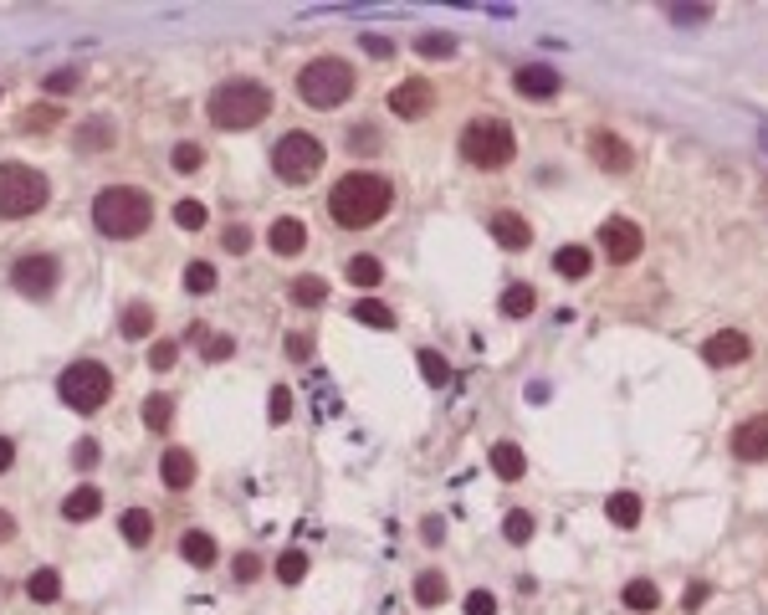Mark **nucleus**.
Instances as JSON below:
<instances>
[{
	"instance_id": "f257e3e1",
	"label": "nucleus",
	"mask_w": 768,
	"mask_h": 615,
	"mask_svg": "<svg viewBox=\"0 0 768 615\" xmlns=\"http://www.w3.org/2000/svg\"><path fill=\"white\" fill-rule=\"evenodd\" d=\"M390 200H395L390 180H379V175H369V170L343 175V180L328 190V210H333V221L349 226V231H364V226L384 221Z\"/></svg>"
},
{
	"instance_id": "f03ea898",
	"label": "nucleus",
	"mask_w": 768,
	"mask_h": 615,
	"mask_svg": "<svg viewBox=\"0 0 768 615\" xmlns=\"http://www.w3.org/2000/svg\"><path fill=\"white\" fill-rule=\"evenodd\" d=\"M267 113H272V92L261 88V82H251V78H231V82H221V88L210 92V123L226 129V133L257 129Z\"/></svg>"
},
{
	"instance_id": "7ed1b4c3",
	"label": "nucleus",
	"mask_w": 768,
	"mask_h": 615,
	"mask_svg": "<svg viewBox=\"0 0 768 615\" xmlns=\"http://www.w3.org/2000/svg\"><path fill=\"white\" fill-rule=\"evenodd\" d=\"M92 221H98V231L103 236H139L143 226L154 221V206H149V196L143 190H133V185H108L103 196L92 200Z\"/></svg>"
},
{
	"instance_id": "20e7f679",
	"label": "nucleus",
	"mask_w": 768,
	"mask_h": 615,
	"mask_svg": "<svg viewBox=\"0 0 768 615\" xmlns=\"http://www.w3.org/2000/svg\"><path fill=\"white\" fill-rule=\"evenodd\" d=\"M512 154H518V139H512L508 118H471L461 129V159L471 170H502L512 164Z\"/></svg>"
},
{
	"instance_id": "39448f33",
	"label": "nucleus",
	"mask_w": 768,
	"mask_h": 615,
	"mask_svg": "<svg viewBox=\"0 0 768 615\" xmlns=\"http://www.w3.org/2000/svg\"><path fill=\"white\" fill-rule=\"evenodd\" d=\"M298 92L308 108H339L349 103L353 92V67L339 62V57H313V62L298 72Z\"/></svg>"
},
{
	"instance_id": "423d86ee",
	"label": "nucleus",
	"mask_w": 768,
	"mask_h": 615,
	"mask_svg": "<svg viewBox=\"0 0 768 615\" xmlns=\"http://www.w3.org/2000/svg\"><path fill=\"white\" fill-rule=\"evenodd\" d=\"M47 206V175L31 164H0V221H21Z\"/></svg>"
},
{
	"instance_id": "0eeeda50",
	"label": "nucleus",
	"mask_w": 768,
	"mask_h": 615,
	"mask_svg": "<svg viewBox=\"0 0 768 615\" xmlns=\"http://www.w3.org/2000/svg\"><path fill=\"white\" fill-rule=\"evenodd\" d=\"M57 395H62L72 410H98L113 395V375H108L98 359H78V365L62 369V380H57Z\"/></svg>"
},
{
	"instance_id": "6e6552de",
	"label": "nucleus",
	"mask_w": 768,
	"mask_h": 615,
	"mask_svg": "<svg viewBox=\"0 0 768 615\" xmlns=\"http://www.w3.org/2000/svg\"><path fill=\"white\" fill-rule=\"evenodd\" d=\"M272 164L287 185H308L323 164V144H318L313 133H287L282 144L272 149Z\"/></svg>"
},
{
	"instance_id": "1a4fd4ad",
	"label": "nucleus",
	"mask_w": 768,
	"mask_h": 615,
	"mask_svg": "<svg viewBox=\"0 0 768 615\" xmlns=\"http://www.w3.org/2000/svg\"><path fill=\"white\" fill-rule=\"evenodd\" d=\"M11 288L21 292V298H47V292L57 288V262L52 257H41V251L21 257V262L11 267Z\"/></svg>"
},
{
	"instance_id": "9d476101",
	"label": "nucleus",
	"mask_w": 768,
	"mask_h": 615,
	"mask_svg": "<svg viewBox=\"0 0 768 615\" xmlns=\"http://www.w3.org/2000/svg\"><path fill=\"white\" fill-rule=\"evenodd\" d=\"M599 247H605V257H610V262H636L640 247H646V236H640L636 221H626V216H610V221L599 226Z\"/></svg>"
},
{
	"instance_id": "9b49d317",
	"label": "nucleus",
	"mask_w": 768,
	"mask_h": 615,
	"mask_svg": "<svg viewBox=\"0 0 768 615\" xmlns=\"http://www.w3.org/2000/svg\"><path fill=\"white\" fill-rule=\"evenodd\" d=\"M589 154H594L599 170H610V175H626L630 164H636L630 144H626V139H615L610 129H594V133H589Z\"/></svg>"
},
{
	"instance_id": "f8f14e48",
	"label": "nucleus",
	"mask_w": 768,
	"mask_h": 615,
	"mask_svg": "<svg viewBox=\"0 0 768 615\" xmlns=\"http://www.w3.org/2000/svg\"><path fill=\"white\" fill-rule=\"evenodd\" d=\"M748 349H753V344H748V334H738V328H717L712 339L702 344V359L707 365H742V359H748Z\"/></svg>"
},
{
	"instance_id": "ddd939ff",
	"label": "nucleus",
	"mask_w": 768,
	"mask_h": 615,
	"mask_svg": "<svg viewBox=\"0 0 768 615\" xmlns=\"http://www.w3.org/2000/svg\"><path fill=\"white\" fill-rule=\"evenodd\" d=\"M732 457H742V461L768 457V416H753V420H742V426H732Z\"/></svg>"
},
{
	"instance_id": "4468645a",
	"label": "nucleus",
	"mask_w": 768,
	"mask_h": 615,
	"mask_svg": "<svg viewBox=\"0 0 768 615\" xmlns=\"http://www.w3.org/2000/svg\"><path fill=\"white\" fill-rule=\"evenodd\" d=\"M430 103H436V92H430V82H420V78L400 82V88L390 92V113H400V118H420V113H430Z\"/></svg>"
},
{
	"instance_id": "2eb2a0df",
	"label": "nucleus",
	"mask_w": 768,
	"mask_h": 615,
	"mask_svg": "<svg viewBox=\"0 0 768 615\" xmlns=\"http://www.w3.org/2000/svg\"><path fill=\"white\" fill-rule=\"evenodd\" d=\"M492 236H497V247H508V251L533 247V226L522 221L518 210H497V216H492Z\"/></svg>"
},
{
	"instance_id": "dca6fc26",
	"label": "nucleus",
	"mask_w": 768,
	"mask_h": 615,
	"mask_svg": "<svg viewBox=\"0 0 768 615\" xmlns=\"http://www.w3.org/2000/svg\"><path fill=\"white\" fill-rule=\"evenodd\" d=\"M518 92L522 98H559V88H563V78L553 72V67H518Z\"/></svg>"
},
{
	"instance_id": "f3484780",
	"label": "nucleus",
	"mask_w": 768,
	"mask_h": 615,
	"mask_svg": "<svg viewBox=\"0 0 768 615\" xmlns=\"http://www.w3.org/2000/svg\"><path fill=\"white\" fill-rule=\"evenodd\" d=\"M302 247H308V226H302L298 216L272 221V251H277V257H298Z\"/></svg>"
},
{
	"instance_id": "a211bd4d",
	"label": "nucleus",
	"mask_w": 768,
	"mask_h": 615,
	"mask_svg": "<svg viewBox=\"0 0 768 615\" xmlns=\"http://www.w3.org/2000/svg\"><path fill=\"white\" fill-rule=\"evenodd\" d=\"M98 508H103V493H98L92 482H82L78 493H67L62 518H72V524H88V518H98Z\"/></svg>"
},
{
	"instance_id": "6ab92c4d",
	"label": "nucleus",
	"mask_w": 768,
	"mask_h": 615,
	"mask_svg": "<svg viewBox=\"0 0 768 615\" xmlns=\"http://www.w3.org/2000/svg\"><path fill=\"white\" fill-rule=\"evenodd\" d=\"M492 472L502 477V482H518L522 472H528L522 446H518V441H497V446H492Z\"/></svg>"
},
{
	"instance_id": "aec40b11",
	"label": "nucleus",
	"mask_w": 768,
	"mask_h": 615,
	"mask_svg": "<svg viewBox=\"0 0 768 615\" xmlns=\"http://www.w3.org/2000/svg\"><path fill=\"white\" fill-rule=\"evenodd\" d=\"M159 477H164V487H190L195 482V457L190 451H164V461H159Z\"/></svg>"
},
{
	"instance_id": "412c9836",
	"label": "nucleus",
	"mask_w": 768,
	"mask_h": 615,
	"mask_svg": "<svg viewBox=\"0 0 768 615\" xmlns=\"http://www.w3.org/2000/svg\"><path fill=\"white\" fill-rule=\"evenodd\" d=\"M180 554L190 564H200V569H205V564H216V538L205 534V528H190V534L180 538Z\"/></svg>"
},
{
	"instance_id": "4be33fe9",
	"label": "nucleus",
	"mask_w": 768,
	"mask_h": 615,
	"mask_svg": "<svg viewBox=\"0 0 768 615\" xmlns=\"http://www.w3.org/2000/svg\"><path fill=\"white\" fill-rule=\"evenodd\" d=\"M118 328H123V339H149V328H154V308H149V302H129L123 318H118Z\"/></svg>"
},
{
	"instance_id": "5701e85b",
	"label": "nucleus",
	"mask_w": 768,
	"mask_h": 615,
	"mask_svg": "<svg viewBox=\"0 0 768 615\" xmlns=\"http://www.w3.org/2000/svg\"><path fill=\"white\" fill-rule=\"evenodd\" d=\"M287 298L298 302V308H318V302L328 298V282L323 277H292V282H287Z\"/></svg>"
},
{
	"instance_id": "b1692460",
	"label": "nucleus",
	"mask_w": 768,
	"mask_h": 615,
	"mask_svg": "<svg viewBox=\"0 0 768 615\" xmlns=\"http://www.w3.org/2000/svg\"><path fill=\"white\" fill-rule=\"evenodd\" d=\"M589 267H594L589 247H559V251H553V272H559V277H584Z\"/></svg>"
},
{
	"instance_id": "393cba45",
	"label": "nucleus",
	"mask_w": 768,
	"mask_h": 615,
	"mask_svg": "<svg viewBox=\"0 0 768 615\" xmlns=\"http://www.w3.org/2000/svg\"><path fill=\"white\" fill-rule=\"evenodd\" d=\"M533 308H538V292L528 288V282H512V288L502 292V313L508 318H528Z\"/></svg>"
},
{
	"instance_id": "a878e982",
	"label": "nucleus",
	"mask_w": 768,
	"mask_h": 615,
	"mask_svg": "<svg viewBox=\"0 0 768 615\" xmlns=\"http://www.w3.org/2000/svg\"><path fill=\"white\" fill-rule=\"evenodd\" d=\"M353 318H359L364 328H379V334H384V328H395V313H390L379 298H359V302H353Z\"/></svg>"
},
{
	"instance_id": "bb28decb",
	"label": "nucleus",
	"mask_w": 768,
	"mask_h": 615,
	"mask_svg": "<svg viewBox=\"0 0 768 615\" xmlns=\"http://www.w3.org/2000/svg\"><path fill=\"white\" fill-rule=\"evenodd\" d=\"M605 513H610V524L636 528L640 524V498H636V493H615V498L605 503Z\"/></svg>"
},
{
	"instance_id": "cd10ccee",
	"label": "nucleus",
	"mask_w": 768,
	"mask_h": 615,
	"mask_svg": "<svg viewBox=\"0 0 768 615\" xmlns=\"http://www.w3.org/2000/svg\"><path fill=\"white\" fill-rule=\"evenodd\" d=\"M118 528H123V538H129L133 549H143V544H149V534H154V518H149L143 508H129Z\"/></svg>"
},
{
	"instance_id": "c85d7f7f",
	"label": "nucleus",
	"mask_w": 768,
	"mask_h": 615,
	"mask_svg": "<svg viewBox=\"0 0 768 615\" xmlns=\"http://www.w3.org/2000/svg\"><path fill=\"white\" fill-rule=\"evenodd\" d=\"M620 600H626L630 610H656V605H661V589H656L651 579H630V585H626V595H620Z\"/></svg>"
},
{
	"instance_id": "c756f323",
	"label": "nucleus",
	"mask_w": 768,
	"mask_h": 615,
	"mask_svg": "<svg viewBox=\"0 0 768 615\" xmlns=\"http://www.w3.org/2000/svg\"><path fill=\"white\" fill-rule=\"evenodd\" d=\"M170 420H174L170 395H149V400H143V426H149V431H164Z\"/></svg>"
},
{
	"instance_id": "7c9ffc66",
	"label": "nucleus",
	"mask_w": 768,
	"mask_h": 615,
	"mask_svg": "<svg viewBox=\"0 0 768 615\" xmlns=\"http://www.w3.org/2000/svg\"><path fill=\"white\" fill-rule=\"evenodd\" d=\"M416 52L430 57V62H441V57H456V37H446V31H426V37L416 41Z\"/></svg>"
},
{
	"instance_id": "2f4dec72",
	"label": "nucleus",
	"mask_w": 768,
	"mask_h": 615,
	"mask_svg": "<svg viewBox=\"0 0 768 615\" xmlns=\"http://www.w3.org/2000/svg\"><path fill=\"white\" fill-rule=\"evenodd\" d=\"M108 144H113V123H108V118H92V123H82L78 149H108Z\"/></svg>"
},
{
	"instance_id": "473e14b6",
	"label": "nucleus",
	"mask_w": 768,
	"mask_h": 615,
	"mask_svg": "<svg viewBox=\"0 0 768 615\" xmlns=\"http://www.w3.org/2000/svg\"><path fill=\"white\" fill-rule=\"evenodd\" d=\"M26 595H31V600H57V595H62V579H57V569H37V575L26 579Z\"/></svg>"
},
{
	"instance_id": "72a5a7b5",
	"label": "nucleus",
	"mask_w": 768,
	"mask_h": 615,
	"mask_svg": "<svg viewBox=\"0 0 768 615\" xmlns=\"http://www.w3.org/2000/svg\"><path fill=\"white\" fill-rule=\"evenodd\" d=\"M379 277H384V267H379L374 257H353V262H349V282H353V288H379Z\"/></svg>"
},
{
	"instance_id": "f704fd0d",
	"label": "nucleus",
	"mask_w": 768,
	"mask_h": 615,
	"mask_svg": "<svg viewBox=\"0 0 768 615\" xmlns=\"http://www.w3.org/2000/svg\"><path fill=\"white\" fill-rule=\"evenodd\" d=\"M416 600H420V605H441V600H446V575L426 569V575L416 579Z\"/></svg>"
},
{
	"instance_id": "c9c22d12",
	"label": "nucleus",
	"mask_w": 768,
	"mask_h": 615,
	"mask_svg": "<svg viewBox=\"0 0 768 615\" xmlns=\"http://www.w3.org/2000/svg\"><path fill=\"white\" fill-rule=\"evenodd\" d=\"M302 575H308V554H302V549H287L282 559H277V579H282V585H298Z\"/></svg>"
},
{
	"instance_id": "e433bc0d",
	"label": "nucleus",
	"mask_w": 768,
	"mask_h": 615,
	"mask_svg": "<svg viewBox=\"0 0 768 615\" xmlns=\"http://www.w3.org/2000/svg\"><path fill=\"white\" fill-rule=\"evenodd\" d=\"M502 534H508V544H528V538L538 534V524H533V513H508V524H502Z\"/></svg>"
},
{
	"instance_id": "4c0bfd02",
	"label": "nucleus",
	"mask_w": 768,
	"mask_h": 615,
	"mask_svg": "<svg viewBox=\"0 0 768 615\" xmlns=\"http://www.w3.org/2000/svg\"><path fill=\"white\" fill-rule=\"evenodd\" d=\"M420 375H426L430 385H451V365H446L436 349H420Z\"/></svg>"
},
{
	"instance_id": "58836bf2",
	"label": "nucleus",
	"mask_w": 768,
	"mask_h": 615,
	"mask_svg": "<svg viewBox=\"0 0 768 615\" xmlns=\"http://www.w3.org/2000/svg\"><path fill=\"white\" fill-rule=\"evenodd\" d=\"M216 288V267L210 262H190L184 267V292H210Z\"/></svg>"
},
{
	"instance_id": "ea45409f",
	"label": "nucleus",
	"mask_w": 768,
	"mask_h": 615,
	"mask_svg": "<svg viewBox=\"0 0 768 615\" xmlns=\"http://www.w3.org/2000/svg\"><path fill=\"white\" fill-rule=\"evenodd\" d=\"M174 221L184 226V231H200V226H205V200H180V206H174Z\"/></svg>"
},
{
	"instance_id": "a19ab883",
	"label": "nucleus",
	"mask_w": 768,
	"mask_h": 615,
	"mask_svg": "<svg viewBox=\"0 0 768 615\" xmlns=\"http://www.w3.org/2000/svg\"><path fill=\"white\" fill-rule=\"evenodd\" d=\"M221 247L236 251V257H241V251H251V226L231 221V226H226V236H221Z\"/></svg>"
},
{
	"instance_id": "79ce46f5",
	"label": "nucleus",
	"mask_w": 768,
	"mask_h": 615,
	"mask_svg": "<svg viewBox=\"0 0 768 615\" xmlns=\"http://www.w3.org/2000/svg\"><path fill=\"white\" fill-rule=\"evenodd\" d=\"M287 416H292V395H287L282 385H277V390H272V400H267V420H272V426H287Z\"/></svg>"
},
{
	"instance_id": "37998d69",
	"label": "nucleus",
	"mask_w": 768,
	"mask_h": 615,
	"mask_svg": "<svg viewBox=\"0 0 768 615\" xmlns=\"http://www.w3.org/2000/svg\"><path fill=\"white\" fill-rule=\"evenodd\" d=\"M200 164H205V154H200V144H180V149H174V170H180V175H195Z\"/></svg>"
},
{
	"instance_id": "c03bdc74",
	"label": "nucleus",
	"mask_w": 768,
	"mask_h": 615,
	"mask_svg": "<svg viewBox=\"0 0 768 615\" xmlns=\"http://www.w3.org/2000/svg\"><path fill=\"white\" fill-rule=\"evenodd\" d=\"M467 615H497V600H492V589H471L467 605H461Z\"/></svg>"
},
{
	"instance_id": "a18cd8bd",
	"label": "nucleus",
	"mask_w": 768,
	"mask_h": 615,
	"mask_svg": "<svg viewBox=\"0 0 768 615\" xmlns=\"http://www.w3.org/2000/svg\"><path fill=\"white\" fill-rule=\"evenodd\" d=\"M707 16H712L707 5H671V21H677V27H702Z\"/></svg>"
},
{
	"instance_id": "49530a36",
	"label": "nucleus",
	"mask_w": 768,
	"mask_h": 615,
	"mask_svg": "<svg viewBox=\"0 0 768 615\" xmlns=\"http://www.w3.org/2000/svg\"><path fill=\"white\" fill-rule=\"evenodd\" d=\"M174 354H180V344L159 339L154 349H149V369H170V365H174Z\"/></svg>"
},
{
	"instance_id": "de8ad7c7",
	"label": "nucleus",
	"mask_w": 768,
	"mask_h": 615,
	"mask_svg": "<svg viewBox=\"0 0 768 615\" xmlns=\"http://www.w3.org/2000/svg\"><path fill=\"white\" fill-rule=\"evenodd\" d=\"M72 461H78L82 472H92L98 461H103V451H98V441H78V446H72Z\"/></svg>"
},
{
	"instance_id": "09e8293b",
	"label": "nucleus",
	"mask_w": 768,
	"mask_h": 615,
	"mask_svg": "<svg viewBox=\"0 0 768 615\" xmlns=\"http://www.w3.org/2000/svg\"><path fill=\"white\" fill-rule=\"evenodd\" d=\"M231 569H236V579H241V585H251V579L261 575V559H257V554H236Z\"/></svg>"
},
{
	"instance_id": "8fccbe9b",
	"label": "nucleus",
	"mask_w": 768,
	"mask_h": 615,
	"mask_svg": "<svg viewBox=\"0 0 768 615\" xmlns=\"http://www.w3.org/2000/svg\"><path fill=\"white\" fill-rule=\"evenodd\" d=\"M72 88H78V72H72V67H62V72L47 78V92H52V98H62V92H72Z\"/></svg>"
},
{
	"instance_id": "3c124183",
	"label": "nucleus",
	"mask_w": 768,
	"mask_h": 615,
	"mask_svg": "<svg viewBox=\"0 0 768 615\" xmlns=\"http://www.w3.org/2000/svg\"><path fill=\"white\" fill-rule=\"evenodd\" d=\"M287 359H313V334H292V339H287Z\"/></svg>"
},
{
	"instance_id": "603ef678",
	"label": "nucleus",
	"mask_w": 768,
	"mask_h": 615,
	"mask_svg": "<svg viewBox=\"0 0 768 615\" xmlns=\"http://www.w3.org/2000/svg\"><path fill=\"white\" fill-rule=\"evenodd\" d=\"M57 123V108H31L26 113V129H37V133H47Z\"/></svg>"
},
{
	"instance_id": "864d4df0",
	"label": "nucleus",
	"mask_w": 768,
	"mask_h": 615,
	"mask_svg": "<svg viewBox=\"0 0 768 615\" xmlns=\"http://www.w3.org/2000/svg\"><path fill=\"white\" fill-rule=\"evenodd\" d=\"M420 538H426L430 549H441V544H446V524H441V518H426V524H420Z\"/></svg>"
},
{
	"instance_id": "5fc2aeb1",
	"label": "nucleus",
	"mask_w": 768,
	"mask_h": 615,
	"mask_svg": "<svg viewBox=\"0 0 768 615\" xmlns=\"http://www.w3.org/2000/svg\"><path fill=\"white\" fill-rule=\"evenodd\" d=\"M231 349H236L231 339H210L205 344V359H231Z\"/></svg>"
},
{
	"instance_id": "6e6d98bb",
	"label": "nucleus",
	"mask_w": 768,
	"mask_h": 615,
	"mask_svg": "<svg viewBox=\"0 0 768 615\" xmlns=\"http://www.w3.org/2000/svg\"><path fill=\"white\" fill-rule=\"evenodd\" d=\"M364 52H374V57H390L395 47H390V37H364Z\"/></svg>"
},
{
	"instance_id": "4d7b16f0",
	"label": "nucleus",
	"mask_w": 768,
	"mask_h": 615,
	"mask_svg": "<svg viewBox=\"0 0 768 615\" xmlns=\"http://www.w3.org/2000/svg\"><path fill=\"white\" fill-rule=\"evenodd\" d=\"M11 461H16V446L0 436V472H11Z\"/></svg>"
},
{
	"instance_id": "13d9d810",
	"label": "nucleus",
	"mask_w": 768,
	"mask_h": 615,
	"mask_svg": "<svg viewBox=\"0 0 768 615\" xmlns=\"http://www.w3.org/2000/svg\"><path fill=\"white\" fill-rule=\"evenodd\" d=\"M702 600H707V585H691V589H687V610H697Z\"/></svg>"
},
{
	"instance_id": "bf43d9fd",
	"label": "nucleus",
	"mask_w": 768,
	"mask_h": 615,
	"mask_svg": "<svg viewBox=\"0 0 768 615\" xmlns=\"http://www.w3.org/2000/svg\"><path fill=\"white\" fill-rule=\"evenodd\" d=\"M5 538H16V518H11V513H0V544H5Z\"/></svg>"
},
{
	"instance_id": "052dcab7",
	"label": "nucleus",
	"mask_w": 768,
	"mask_h": 615,
	"mask_svg": "<svg viewBox=\"0 0 768 615\" xmlns=\"http://www.w3.org/2000/svg\"><path fill=\"white\" fill-rule=\"evenodd\" d=\"M758 144H763V149H768V123H758Z\"/></svg>"
}]
</instances>
